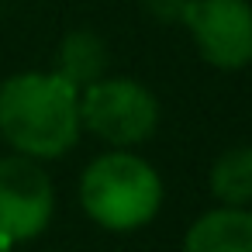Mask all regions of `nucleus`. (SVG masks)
I'll return each instance as SVG.
<instances>
[{
    "label": "nucleus",
    "mask_w": 252,
    "mask_h": 252,
    "mask_svg": "<svg viewBox=\"0 0 252 252\" xmlns=\"http://www.w3.org/2000/svg\"><path fill=\"white\" fill-rule=\"evenodd\" d=\"M0 135L18 156L56 159L80 138V90L52 73H18L0 83Z\"/></svg>",
    "instance_id": "1"
},
{
    "label": "nucleus",
    "mask_w": 252,
    "mask_h": 252,
    "mask_svg": "<svg viewBox=\"0 0 252 252\" xmlns=\"http://www.w3.org/2000/svg\"><path fill=\"white\" fill-rule=\"evenodd\" d=\"M80 204L100 228L135 231L156 218L162 204V180L145 159L131 152H107L87 166L80 180Z\"/></svg>",
    "instance_id": "2"
},
{
    "label": "nucleus",
    "mask_w": 252,
    "mask_h": 252,
    "mask_svg": "<svg viewBox=\"0 0 252 252\" xmlns=\"http://www.w3.org/2000/svg\"><path fill=\"white\" fill-rule=\"evenodd\" d=\"M159 125L156 97L128 80V76H104L80 90V128L94 131L100 142L128 149L145 142Z\"/></svg>",
    "instance_id": "3"
},
{
    "label": "nucleus",
    "mask_w": 252,
    "mask_h": 252,
    "mask_svg": "<svg viewBox=\"0 0 252 252\" xmlns=\"http://www.w3.org/2000/svg\"><path fill=\"white\" fill-rule=\"evenodd\" d=\"M52 180L38 166V159H0V235L7 242H25L45 231V224L52 221Z\"/></svg>",
    "instance_id": "4"
},
{
    "label": "nucleus",
    "mask_w": 252,
    "mask_h": 252,
    "mask_svg": "<svg viewBox=\"0 0 252 252\" xmlns=\"http://www.w3.org/2000/svg\"><path fill=\"white\" fill-rule=\"evenodd\" d=\"M204 63L242 69L252 63V4L249 0H190L183 14Z\"/></svg>",
    "instance_id": "5"
},
{
    "label": "nucleus",
    "mask_w": 252,
    "mask_h": 252,
    "mask_svg": "<svg viewBox=\"0 0 252 252\" xmlns=\"http://www.w3.org/2000/svg\"><path fill=\"white\" fill-rule=\"evenodd\" d=\"M183 252H252V211L245 207L207 211L190 224Z\"/></svg>",
    "instance_id": "6"
},
{
    "label": "nucleus",
    "mask_w": 252,
    "mask_h": 252,
    "mask_svg": "<svg viewBox=\"0 0 252 252\" xmlns=\"http://www.w3.org/2000/svg\"><path fill=\"white\" fill-rule=\"evenodd\" d=\"M107 63H111V56H107L104 38L90 28H80V32H69L59 42L56 59H52V76L69 83L73 90H87L90 83L104 80Z\"/></svg>",
    "instance_id": "7"
},
{
    "label": "nucleus",
    "mask_w": 252,
    "mask_h": 252,
    "mask_svg": "<svg viewBox=\"0 0 252 252\" xmlns=\"http://www.w3.org/2000/svg\"><path fill=\"white\" fill-rule=\"evenodd\" d=\"M211 193L221 207H245L252 204V145L228 149L211 166Z\"/></svg>",
    "instance_id": "8"
},
{
    "label": "nucleus",
    "mask_w": 252,
    "mask_h": 252,
    "mask_svg": "<svg viewBox=\"0 0 252 252\" xmlns=\"http://www.w3.org/2000/svg\"><path fill=\"white\" fill-rule=\"evenodd\" d=\"M11 245H14V242H7L4 235H0V252H11Z\"/></svg>",
    "instance_id": "9"
}]
</instances>
